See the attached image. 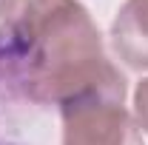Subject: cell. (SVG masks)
<instances>
[{
  "instance_id": "7a4b0ae2",
  "label": "cell",
  "mask_w": 148,
  "mask_h": 145,
  "mask_svg": "<svg viewBox=\"0 0 148 145\" xmlns=\"http://www.w3.org/2000/svg\"><path fill=\"white\" fill-rule=\"evenodd\" d=\"M123 100L117 94H91L66 103L60 108L63 145H143L140 125Z\"/></svg>"
},
{
  "instance_id": "6da1fadb",
  "label": "cell",
  "mask_w": 148,
  "mask_h": 145,
  "mask_svg": "<svg viewBox=\"0 0 148 145\" xmlns=\"http://www.w3.org/2000/svg\"><path fill=\"white\" fill-rule=\"evenodd\" d=\"M0 60L40 105L63 108L91 94L125 97V77L77 0H0Z\"/></svg>"
},
{
  "instance_id": "3957f363",
  "label": "cell",
  "mask_w": 148,
  "mask_h": 145,
  "mask_svg": "<svg viewBox=\"0 0 148 145\" xmlns=\"http://www.w3.org/2000/svg\"><path fill=\"white\" fill-rule=\"evenodd\" d=\"M111 46L128 68H148V0H125L111 23Z\"/></svg>"
},
{
  "instance_id": "277c9868",
  "label": "cell",
  "mask_w": 148,
  "mask_h": 145,
  "mask_svg": "<svg viewBox=\"0 0 148 145\" xmlns=\"http://www.w3.org/2000/svg\"><path fill=\"white\" fill-rule=\"evenodd\" d=\"M134 120L143 134H148V77L134 91Z\"/></svg>"
}]
</instances>
